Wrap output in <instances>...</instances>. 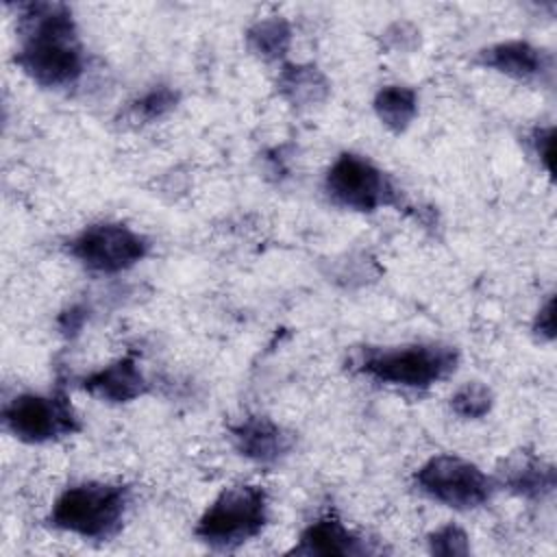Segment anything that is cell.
<instances>
[{"mask_svg":"<svg viewBox=\"0 0 557 557\" xmlns=\"http://www.w3.org/2000/svg\"><path fill=\"white\" fill-rule=\"evenodd\" d=\"M20 11V48L15 65L39 87L74 85L85 72V50L72 17L61 2H26Z\"/></svg>","mask_w":557,"mask_h":557,"instance_id":"1","label":"cell"},{"mask_svg":"<svg viewBox=\"0 0 557 557\" xmlns=\"http://www.w3.org/2000/svg\"><path fill=\"white\" fill-rule=\"evenodd\" d=\"M459 363L453 346L411 344L396 348L368 346L355 357V370L385 385L426 389L448 379Z\"/></svg>","mask_w":557,"mask_h":557,"instance_id":"2","label":"cell"},{"mask_svg":"<svg viewBox=\"0 0 557 557\" xmlns=\"http://www.w3.org/2000/svg\"><path fill=\"white\" fill-rule=\"evenodd\" d=\"M128 487L87 481L59 494L48 516L50 527L85 540H109L122 529Z\"/></svg>","mask_w":557,"mask_h":557,"instance_id":"3","label":"cell"},{"mask_svg":"<svg viewBox=\"0 0 557 557\" xmlns=\"http://www.w3.org/2000/svg\"><path fill=\"white\" fill-rule=\"evenodd\" d=\"M268 524V494L259 485L226 487L205 509L194 535L215 550H233L257 537Z\"/></svg>","mask_w":557,"mask_h":557,"instance_id":"4","label":"cell"},{"mask_svg":"<svg viewBox=\"0 0 557 557\" xmlns=\"http://www.w3.org/2000/svg\"><path fill=\"white\" fill-rule=\"evenodd\" d=\"M329 200L342 209L372 213L383 207H403L400 189L370 159L342 152L324 176Z\"/></svg>","mask_w":557,"mask_h":557,"instance_id":"5","label":"cell"},{"mask_svg":"<svg viewBox=\"0 0 557 557\" xmlns=\"http://www.w3.org/2000/svg\"><path fill=\"white\" fill-rule=\"evenodd\" d=\"M413 485L431 500L459 511L485 505L496 490V481L492 476H487L479 466L455 455L431 457L413 474Z\"/></svg>","mask_w":557,"mask_h":557,"instance_id":"6","label":"cell"},{"mask_svg":"<svg viewBox=\"0 0 557 557\" xmlns=\"http://www.w3.org/2000/svg\"><path fill=\"white\" fill-rule=\"evenodd\" d=\"M4 429L28 444L59 440L81 431L78 413L65 392L20 394L2 409Z\"/></svg>","mask_w":557,"mask_h":557,"instance_id":"7","label":"cell"},{"mask_svg":"<svg viewBox=\"0 0 557 557\" xmlns=\"http://www.w3.org/2000/svg\"><path fill=\"white\" fill-rule=\"evenodd\" d=\"M150 250L144 235L120 222H100L70 239L67 252L87 270L117 274L139 263Z\"/></svg>","mask_w":557,"mask_h":557,"instance_id":"8","label":"cell"},{"mask_svg":"<svg viewBox=\"0 0 557 557\" xmlns=\"http://www.w3.org/2000/svg\"><path fill=\"white\" fill-rule=\"evenodd\" d=\"M228 433L237 453L257 463H278L296 444L292 431L265 416H248L228 426Z\"/></svg>","mask_w":557,"mask_h":557,"instance_id":"9","label":"cell"},{"mask_svg":"<svg viewBox=\"0 0 557 557\" xmlns=\"http://www.w3.org/2000/svg\"><path fill=\"white\" fill-rule=\"evenodd\" d=\"M81 387L104 403H131L148 392V381L144 379L135 357L126 355L87 374L81 381Z\"/></svg>","mask_w":557,"mask_h":557,"instance_id":"10","label":"cell"},{"mask_svg":"<svg viewBox=\"0 0 557 557\" xmlns=\"http://www.w3.org/2000/svg\"><path fill=\"white\" fill-rule=\"evenodd\" d=\"M296 555H368L372 548L359 535H355L339 518L322 516L311 522L298 537V544L289 550Z\"/></svg>","mask_w":557,"mask_h":557,"instance_id":"11","label":"cell"},{"mask_svg":"<svg viewBox=\"0 0 557 557\" xmlns=\"http://www.w3.org/2000/svg\"><path fill=\"white\" fill-rule=\"evenodd\" d=\"M476 63L516 81H533L548 72V57L529 41H503L479 52Z\"/></svg>","mask_w":557,"mask_h":557,"instance_id":"12","label":"cell"},{"mask_svg":"<svg viewBox=\"0 0 557 557\" xmlns=\"http://www.w3.org/2000/svg\"><path fill=\"white\" fill-rule=\"evenodd\" d=\"M500 483L522 498L540 500L555 490V470L531 455H518L500 470Z\"/></svg>","mask_w":557,"mask_h":557,"instance_id":"13","label":"cell"},{"mask_svg":"<svg viewBox=\"0 0 557 557\" xmlns=\"http://www.w3.org/2000/svg\"><path fill=\"white\" fill-rule=\"evenodd\" d=\"M276 89L294 107H313L329 96V81L315 65L287 63L278 72Z\"/></svg>","mask_w":557,"mask_h":557,"instance_id":"14","label":"cell"},{"mask_svg":"<svg viewBox=\"0 0 557 557\" xmlns=\"http://www.w3.org/2000/svg\"><path fill=\"white\" fill-rule=\"evenodd\" d=\"M372 107L392 133H405L418 115V94L405 85H387L376 91Z\"/></svg>","mask_w":557,"mask_h":557,"instance_id":"15","label":"cell"},{"mask_svg":"<svg viewBox=\"0 0 557 557\" xmlns=\"http://www.w3.org/2000/svg\"><path fill=\"white\" fill-rule=\"evenodd\" d=\"M246 41H248V48L257 57H261L265 61H276V59L285 57V52L289 50L292 26L287 20L272 15V17L255 22L246 33Z\"/></svg>","mask_w":557,"mask_h":557,"instance_id":"16","label":"cell"},{"mask_svg":"<svg viewBox=\"0 0 557 557\" xmlns=\"http://www.w3.org/2000/svg\"><path fill=\"white\" fill-rule=\"evenodd\" d=\"M178 102V91L168 85H154L148 91H144L139 98H135L128 107V117L139 124L154 122L163 115H168Z\"/></svg>","mask_w":557,"mask_h":557,"instance_id":"17","label":"cell"},{"mask_svg":"<svg viewBox=\"0 0 557 557\" xmlns=\"http://www.w3.org/2000/svg\"><path fill=\"white\" fill-rule=\"evenodd\" d=\"M494 396L487 385L472 381L461 385L453 396H450V409L466 420H476L483 418L492 409Z\"/></svg>","mask_w":557,"mask_h":557,"instance_id":"18","label":"cell"},{"mask_svg":"<svg viewBox=\"0 0 557 557\" xmlns=\"http://www.w3.org/2000/svg\"><path fill=\"white\" fill-rule=\"evenodd\" d=\"M429 550L433 555H444V557L468 555L470 542L463 529H459L457 524H444L429 535Z\"/></svg>","mask_w":557,"mask_h":557,"instance_id":"19","label":"cell"},{"mask_svg":"<svg viewBox=\"0 0 557 557\" xmlns=\"http://www.w3.org/2000/svg\"><path fill=\"white\" fill-rule=\"evenodd\" d=\"M87 315H89V311H87L85 305H70V307L59 315V320H57L59 331H61L65 337L78 335L81 329H83V324L87 322Z\"/></svg>","mask_w":557,"mask_h":557,"instance_id":"20","label":"cell"},{"mask_svg":"<svg viewBox=\"0 0 557 557\" xmlns=\"http://www.w3.org/2000/svg\"><path fill=\"white\" fill-rule=\"evenodd\" d=\"M531 146L535 157L540 159V163L544 165L546 172H550V152H553V126L548 128H535L531 133Z\"/></svg>","mask_w":557,"mask_h":557,"instance_id":"21","label":"cell"},{"mask_svg":"<svg viewBox=\"0 0 557 557\" xmlns=\"http://www.w3.org/2000/svg\"><path fill=\"white\" fill-rule=\"evenodd\" d=\"M533 331L544 339L555 337V300L553 298H548L546 305L537 311L535 322H533Z\"/></svg>","mask_w":557,"mask_h":557,"instance_id":"22","label":"cell"}]
</instances>
